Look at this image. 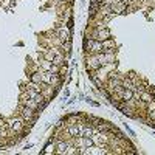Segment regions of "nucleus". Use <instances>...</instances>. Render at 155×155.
<instances>
[{
  "mask_svg": "<svg viewBox=\"0 0 155 155\" xmlns=\"http://www.w3.org/2000/svg\"><path fill=\"white\" fill-rule=\"evenodd\" d=\"M53 78H54V73H51V71H42V84L51 85Z\"/></svg>",
  "mask_w": 155,
  "mask_h": 155,
  "instance_id": "nucleus-8",
  "label": "nucleus"
},
{
  "mask_svg": "<svg viewBox=\"0 0 155 155\" xmlns=\"http://www.w3.org/2000/svg\"><path fill=\"white\" fill-rule=\"evenodd\" d=\"M67 134H68V137H71V138H76V137H79V124H68V127H67Z\"/></svg>",
  "mask_w": 155,
  "mask_h": 155,
  "instance_id": "nucleus-5",
  "label": "nucleus"
},
{
  "mask_svg": "<svg viewBox=\"0 0 155 155\" xmlns=\"http://www.w3.org/2000/svg\"><path fill=\"white\" fill-rule=\"evenodd\" d=\"M121 82H123L121 76H118V78H112V79H109V82H107V87L115 92V90L118 88V87H121Z\"/></svg>",
  "mask_w": 155,
  "mask_h": 155,
  "instance_id": "nucleus-6",
  "label": "nucleus"
},
{
  "mask_svg": "<svg viewBox=\"0 0 155 155\" xmlns=\"http://www.w3.org/2000/svg\"><path fill=\"white\" fill-rule=\"evenodd\" d=\"M84 50L90 54H98L102 53V42L99 41H93V39H85L84 42Z\"/></svg>",
  "mask_w": 155,
  "mask_h": 155,
  "instance_id": "nucleus-1",
  "label": "nucleus"
},
{
  "mask_svg": "<svg viewBox=\"0 0 155 155\" xmlns=\"http://www.w3.org/2000/svg\"><path fill=\"white\" fill-rule=\"evenodd\" d=\"M120 98H121V101H129V99H132V98H134V90H129V88H124Z\"/></svg>",
  "mask_w": 155,
  "mask_h": 155,
  "instance_id": "nucleus-10",
  "label": "nucleus"
},
{
  "mask_svg": "<svg viewBox=\"0 0 155 155\" xmlns=\"http://www.w3.org/2000/svg\"><path fill=\"white\" fill-rule=\"evenodd\" d=\"M140 98H141V101H143L144 104H147V102L153 101V95H150V93H147V92H141Z\"/></svg>",
  "mask_w": 155,
  "mask_h": 155,
  "instance_id": "nucleus-15",
  "label": "nucleus"
},
{
  "mask_svg": "<svg viewBox=\"0 0 155 155\" xmlns=\"http://www.w3.org/2000/svg\"><path fill=\"white\" fill-rule=\"evenodd\" d=\"M58 54V50H50V51H47V53H45V59L47 61H51V62H53V59H54V56Z\"/></svg>",
  "mask_w": 155,
  "mask_h": 155,
  "instance_id": "nucleus-16",
  "label": "nucleus"
},
{
  "mask_svg": "<svg viewBox=\"0 0 155 155\" xmlns=\"http://www.w3.org/2000/svg\"><path fill=\"white\" fill-rule=\"evenodd\" d=\"M102 67L101 61L98 59V54H90L87 56V68L88 70H99Z\"/></svg>",
  "mask_w": 155,
  "mask_h": 155,
  "instance_id": "nucleus-2",
  "label": "nucleus"
},
{
  "mask_svg": "<svg viewBox=\"0 0 155 155\" xmlns=\"http://www.w3.org/2000/svg\"><path fill=\"white\" fill-rule=\"evenodd\" d=\"M23 123V118L20 116V118H17V120H12V124H11V127H12V130H16V132H20L22 130V124Z\"/></svg>",
  "mask_w": 155,
  "mask_h": 155,
  "instance_id": "nucleus-9",
  "label": "nucleus"
},
{
  "mask_svg": "<svg viewBox=\"0 0 155 155\" xmlns=\"http://www.w3.org/2000/svg\"><path fill=\"white\" fill-rule=\"evenodd\" d=\"M153 110H155V99L147 102V112H153Z\"/></svg>",
  "mask_w": 155,
  "mask_h": 155,
  "instance_id": "nucleus-19",
  "label": "nucleus"
},
{
  "mask_svg": "<svg viewBox=\"0 0 155 155\" xmlns=\"http://www.w3.org/2000/svg\"><path fill=\"white\" fill-rule=\"evenodd\" d=\"M54 149H56V146H54V144H48V146L45 147L44 153H51V152H54Z\"/></svg>",
  "mask_w": 155,
  "mask_h": 155,
  "instance_id": "nucleus-18",
  "label": "nucleus"
},
{
  "mask_svg": "<svg viewBox=\"0 0 155 155\" xmlns=\"http://www.w3.org/2000/svg\"><path fill=\"white\" fill-rule=\"evenodd\" d=\"M68 143H65L64 140H59L58 143H56V153H67V149H68Z\"/></svg>",
  "mask_w": 155,
  "mask_h": 155,
  "instance_id": "nucleus-7",
  "label": "nucleus"
},
{
  "mask_svg": "<svg viewBox=\"0 0 155 155\" xmlns=\"http://www.w3.org/2000/svg\"><path fill=\"white\" fill-rule=\"evenodd\" d=\"M53 64H56V65H59V67H61L62 64H64V56L58 53V54L54 56V59H53Z\"/></svg>",
  "mask_w": 155,
  "mask_h": 155,
  "instance_id": "nucleus-17",
  "label": "nucleus"
},
{
  "mask_svg": "<svg viewBox=\"0 0 155 155\" xmlns=\"http://www.w3.org/2000/svg\"><path fill=\"white\" fill-rule=\"evenodd\" d=\"M30 81L34 84H42V71H36L30 76Z\"/></svg>",
  "mask_w": 155,
  "mask_h": 155,
  "instance_id": "nucleus-11",
  "label": "nucleus"
},
{
  "mask_svg": "<svg viewBox=\"0 0 155 155\" xmlns=\"http://www.w3.org/2000/svg\"><path fill=\"white\" fill-rule=\"evenodd\" d=\"M34 113H36V110H33L30 107H25V106H20V116L25 121L34 123Z\"/></svg>",
  "mask_w": 155,
  "mask_h": 155,
  "instance_id": "nucleus-3",
  "label": "nucleus"
},
{
  "mask_svg": "<svg viewBox=\"0 0 155 155\" xmlns=\"http://www.w3.org/2000/svg\"><path fill=\"white\" fill-rule=\"evenodd\" d=\"M58 33H59V37H61V41H62V42H67V41H70V31H68V30H65V28H61Z\"/></svg>",
  "mask_w": 155,
  "mask_h": 155,
  "instance_id": "nucleus-13",
  "label": "nucleus"
},
{
  "mask_svg": "<svg viewBox=\"0 0 155 155\" xmlns=\"http://www.w3.org/2000/svg\"><path fill=\"white\" fill-rule=\"evenodd\" d=\"M115 48V41L112 37L106 39V41H102V50H113Z\"/></svg>",
  "mask_w": 155,
  "mask_h": 155,
  "instance_id": "nucleus-12",
  "label": "nucleus"
},
{
  "mask_svg": "<svg viewBox=\"0 0 155 155\" xmlns=\"http://www.w3.org/2000/svg\"><path fill=\"white\" fill-rule=\"evenodd\" d=\"M95 134V129L92 126L79 124V137H92Z\"/></svg>",
  "mask_w": 155,
  "mask_h": 155,
  "instance_id": "nucleus-4",
  "label": "nucleus"
},
{
  "mask_svg": "<svg viewBox=\"0 0 155 155\" xmlns=\"http://www.w3.org/2000/svg\"><path fill=\"white\" fill-rule=\"evenodd\" d=\"M101 6H102V5H98V3H90V6H88V12H90V16H96L98 12H99V9H101Z\"/></svg>",
  "mask_w": 155,
  "mask_h": 155,
  "instance_id": "nucleus-14",
  "label": "nucleus"
},
{
  "mask_svg": "<svg viewBox=\"0 0 155 155\" xmlns=\"http://www.w3.org/2000/svg\"><path fill=\"white\" fill-rule=\"evenodd\" d=\"M90 3H98V5H104L106 0H90Z\"/></svg>",
  "mask_w": 155,
  "mask_h": 155,
  "instance_id": "nucleus-20",
  "label": "nucleus"
}]
</instances>
